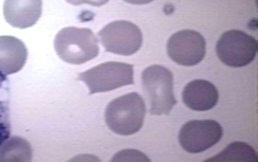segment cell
<instances>
[{
  "label": "cell",
  "mask_w": 258,
  "mask_h": 162,
  "mask_svg": "<svg viewBox=\"0 0 258 162\" xmlns=\"http://www.w3.org/2000/svg\"><path fill=\"white\" fill-rule=\"evenodd\" d=\"M27 57L28 51L22 40L14 36H0V72L4 75L22 70Z\"/></svg>",
  "instance_id": "obj_11"
},
{
  "label": "cell",
  "mask_w": 258,
  "mask_h": 162,
  "mask_svg": "<svg viewBox=\"0 0 258 162\" xmlns=\"http://www.w3.org/2000/svg\"><path fill=\"white\" fill-rule=\"evenodd\" d=\"M77 79L88 86L90 94L110 91L135 84L134 66L121 62H106L80 73Z\"/></svg>",
  "instance_id": "obj_4"
},
{
  "label": "cell",
  "mask_w": 258,
  "mask_h": 162,
  "mask_svg": "<svg viewBox=\"0 0 258 162\" xmlns=\"http://www.w3.org/2000/svg\"><path fill=\"white\" fill-rule=\"evenodd\" d=\"M98 36L106 51L131 56L141 48L143 34L137 25L128 21H115L105 25Z\"/></svg>",
  "instance_id": "obj_6"
},
{
  "label": "cell",
  "mask_w": 258,
  "mask_h": 162,
  "mask_svg": "<svg viewBox=\"0 0 258 162\" xmlns=\"http://www.w3.org/2000/svg\"><path fill=\"white\" fill-rule=\"evenodd\" d=\"M29 148H31L30 145L24 139L11 138L0 150V161H22L20 156H22L24 149H29Z\"/></svg>",
  "instance_id": "obj_13"
},
{
  "label": "cell",
  "mask_w": 258,
  "mask_h": 162,
  "mask_svg": "<svg viewBox=\"0 0 258 162\" xmlns=\"http://www.w3.org/2000/svg\"><path fill=\"white\" fill-rule=\"evenodd\" d=\"M54 48L57 55L67 63L81 65L98 57V40L92 30L69 27L56 34Z\"/></svg>",
  "instance_id": "obj_2"
},
{
  "label": "cell",
  "mask_w": 258,
  "mask_h": 162,
  "mask_svg": "<svg viewBox=\"0 0 258 162\" xmlns=\"http://www.w3.org/2000/svg\"><path fill=\"white\" fill-rule=\"evenodd\" d=\"M41 14L42 0H5V19L14 27L24 29L33 26Z\"/></svg>",
  "instance_id": "obj_9"
},
{
  "label": "cell",
  "mask_w": 258,
  "mask_h": 162,
  "mask_svg": "<svg viewBox=\"0 0 258 162\" xmlns=\"http://www.w3.org/2000/svg\"><path fill=\"white\" fill-rule=\"evenodd\" d=\"M145 113L144 99L137 92H131L110 102L105 111V123L117 135L130 136L142 129Z\"/></svg>",
  "instance_id": "obj_1"
},
{
  "label": "cell",
  "mask_w": 258,
  "mask_h": 162,
  "mask_svg": "<svg viewBox=\"0 0 258 162\" xmlns=\"http://www.w3.org/2000/svg\"><path fill=\"white\" fill-rule=\"evenodd\" d=\"M223 133L222 127L214 120H192L181 127L179 143L186 152L200 153L217 144Z\"/></svg>",
  "instance_id": "obj_7"
},
{
  "label": "cell",
  "mask_w": 258,
  "mask_h": 162,
  "mask_svg": "<svg viewBox=\"0 0 258 162\" xmlns=\"http://www.w3.org/2000/svg\"><path fill=\"white\" fill-rule=\"evenodd\" d=\"M109 0H66L69 4L73 6H80L83 4H88L94 7H101L107 4Z\"/></svg>",
  "instance_id": "obj_15"
},
{
  "label": "cell",
  "mask_w": 258,
  "mask_h": 162,
  "mask_svg": "<svg viewBox=\"0 0 258 162\" xmlns=\"http://www.w3.org/2000/svg\"><path fill=\"white\" fill-rule=\"evenodd\" d=\"M6 83V75L0 72V145L9 135Z\"/></svg>",
  "instance_id": "obj_14"
},
{
  "label": "cell",
  "mask_w": 258,
  "mask_h": 162,
  "mask_svg": "<svg viewBox=\"0 0 258 162\" xmlns=\"http://www.w3.org/2000/svg\"><path fill=\"white\" fill-rule=\"evenodd\" d=\"M182 98L184 103L190 110L206 111L215 107L219 93L217 88L209 81L196 80L184 88Z\"/></svg>",
  "instance_id": "obj_10"
},
{
  "label": "cell",
  "mask_w": 258,
  "mask_h": 162,
  "mask_svg": "<svg viewBox=\"0 0 258 162\" xmlns=\"http://www.w3.org/2000/svg\"><path fill=\"white\" fill-rule=\"evenodd\" d=\"M123 1L133 5H145L151 3L154 0H123Z\"/></svg>",
  "instance_id": "obj_16"
},
{
  "label": "cell",
  "mask_w": 258,
  "mask_h": 162,
  "mask_svg": "<svg viewBox=\"0 0 258 162\" xmlns=\"http://www.w3.org/2000/svg\"><path fill=\"white\" fill-rule=\"evenodd\" d=\"M257 41L254 37L238 30L225 32L216 44L219 59L226 66L243 68L254 61L257 52Z\"/></svg>",
  "instance_id": "obj_5"
},
{
  "label": "cell",
  "mask_w": 258,
  "mask_h": 162,
  "mask_svg": "<svg viewBox=\"0 0 258 162\" xmlns=\"http://www.w3.org/2000/svg\"><path fill=\"white\" fill-rule=\"evenodd\" d=\"M256 152L249 145L243 142L230 144L220 154L207 161H256Z\"/></svg>",
  "instance_id": "obj_12"
},
{
  "label": "cell",
  "mask_w": 258,
  "mask_h": 162,
  "mask_svg": "<svg viewBox=\"0 0 258 162\" xmlns=\"http://www.w3.org/2000/svg\"><path fill=\"white\" fill-rule=\"evenodd\" d=\"M142 80L144 92L150 99V114L169 115L177 103L172 72L162 66L154 65L145 69Z\"/></svg>",
  "instance_id": "obj_3"
},
{
  "label": "cell",
  "mask_w": 258,
  "mask_h": 162,
  "mask_svg": "<svg viewBox=\"0 0 258 162\" xmlns=\"http://www.w3.org/2000/svg\"><path fill=\"white\" fill-rule=\"evenodd\" d=\"M170 59L183 66H196L206 54V41L200 32L183 30L172 35L167 42Z\"/></svg>",
  "instance_id": "obj_8"
}]
</instances>
